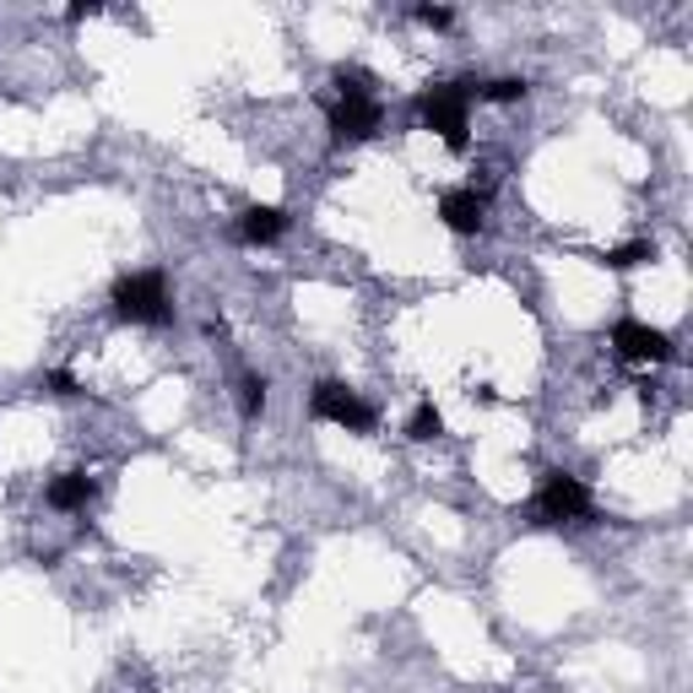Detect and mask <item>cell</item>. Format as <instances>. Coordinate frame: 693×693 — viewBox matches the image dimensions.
Segmentation results:
<instances>
[{
  "label": "cell",
  "mask_w": 693,
  "mask_h": 693,
  "mask_svg": "<svg viewBox=\"0 0 693 693\" xmlns=\"http://www.w3.org/2000/svg\"><path fill=\"white\" fill-rule=\"evenodd\" d=\"M109 304H115V315L130 320V326H168L174 320V298H168V277L152 266V271H130L115 283L109 293Z\"/></svg>",
  "instance_id": "6da1fadb"
},
{
  "label": "cell",
  "mask_w": 693,
  "mask_h": 693,
  "mask_svg": "<svg viewBox=\"0 0 693 693\" xmlns=\"http://www.w3.org/2000/svg\"><path fill=\"white\" fill-rule=\"evenodd\" d=\"M477 98V82H439L417 98L423 130H439L449 147H466V103Z\"/></svg>",
  "instance_id": "7a4b0ae2"
},
{
  "label": "cell",
  "mask_w": 693,
  "mask_h": 693,
  "mask_svg": "<svg viewBox=\"0 0 693 693\" xmlns=\"http://www.w3.org/2000/svg\"><path fill=\"white\" fill-rule=\"evenodd\" d=\"M585 515H591V488L574 472H547L536 498H531V521L536 526H564V521H585Z\"/></svg>",
  "instance_id": "3957f363"
},
{
  "label": "cell",
  "mask_w": 693,
  "mask_h": 693,
  "mask_svg": "<svg viewBox=\"0 0 693 693\" xmlns=\"http://www.w3.org/2000/svg\"><path fill=\"white\" fill-rule=\"evenodd\" d=\"M309 412H315L320 423L347 428V434H368V428H374V407H368L358 390H347L341 379H320L315 396H309Z\"/></svg>",
  "instance_id": "277c9868"
},
{
  "label": "cell",
  "mask_w": 693,
  "mask_h": 693,
  "mask_svg": "<svg viewBox=\"0 0 693 693\" xmlns=\"http://www.w3.org/2000/svg\"><path fill=\"white\" fill-rule=\"evenodd\" d=\"M612 353L623 364H666L672 358V336L645 326V320H617L612 326Z\"/></svg>",
  "instance_id": "5b68a950"
},
{
  "label": "cell",
  "mask_w": 693,
  "mask_h": 693,
  "mask_svg": "<svg viewBox=\"0 0 693 693\" xmlns=\"http://www.w3.org/2000/svg\"><path fill=\"white\" fill-rule=\"evenodd\" d=\"M374 130H379L374 92H341L336 109H330V136H336V141H368Z\"/></svg>",
  "instance_id": "8992f818"
},
{
  "label": "cell",
  "mask_w": 693,
  "mask_h": 693,
  "mask_svg": "<svg viewBox=\"0 0 693 693\" xmlns=\"http://www.w3.org/2000/svg\"><path fill=\"white\" fill-rule=\"evenodd\" d=\"M439 217H445L449 234H483L488 201H483L477 190H445V196H439Z\"/></svg>",
  "instance_id": "52a82bcc"
},
{
  "label": "cell",
  "mask_w": 693,
  "mask_h": 693,
  "mask_svg": "<svg viewBox=\"0 0 693 693\" xmlns=\"http://www.w3.org/2000/svg\"><path fill=\"white\" fill-rule=\"evenodd\" d=\"M283 234H287L283 206H245L239 222H234V239H239V245H277Z\"/></svg>",
  "instance_id": "ba28073f"
},
{
  "label": "cell",
  "mask_w": 693,
  "mask_h": 693,
  "mask_svg": "<svg viewBox=\"0 0 693 693\" xmlns=\"http://www.w3.org/2000/svg\"><path fill=\"white\" fill-rule=\"evenodd\" d=\"M92 493H98V483H92L87 472H66V477H55V483H49V509L77 515V509L92 504Z\"/></svg>",
  "instance_id": "9c48e42d"
},
{
  "label": "cell",
  "mask_w": 693,
  "mask_h": 693,
  "mask_svg": "<svg viewBox=\"0 0 693 693\" xmlns=\"http://www.w3.org/2000/svg\"><path fill=\"white\" fill-rule=\"evenodd\" d=\"M439 434H445V417H439V407H434V402H423V407L407 417V439L428 445V439H439Z\"/></svg>",
  "instance_id": "30bf717a"
},
{
  "label": "cell",
  "mask_w": 693,
  "mask_h": 693,
  "mask_svg": "<svg viewBox=\"0 0 693 693\" xmlns=\"http://www.w3.org/2000/svg\"><path fill=\"white\" fill-rule=\"evenodd\" d=\"M531 92L526 77H493V82H477V98H488V103H521Z\"/></svg>",
  "instance_id": "8fae6325"
},
{
  "label": "cell",
  "mask_w": 693,
  "mask_h": 693,
  "mask_svg": "<svg viewBox=\"0 0 693 693\" xmlns=\"http://www.w3.org/2000/svg\"><path fill=\"white\" fill-rule=\"evenodd\" d=\"M612 271H634V266H645V260H655V245L651 239H634V245H617V249H607L602 255Z\"/></svg>",
  "instance_id": "7c38bea8"
},
{
  "label": "cell",
  "mask_w": 693,
  "mask_h": 693,
  "mask_svg": "<svg viewBox=\"0 0 693 693\" xmlns=\"http://www.w3.org/2000/svg\"><path fill=\"white\" fill-rule=\"evenodd\" d=\"M260 407H266V379H260V374H245V379H239V412H245V417H260Z\"/></svg>",
  "instance_id": "4fadbf2b"
},
{
  "label": "cell",
  "mask_w": 693,
  "mask_h": 693,
  "mask_svg": "<svg viewBox=\"0 0 693 693\" xmlns=\"http://www.w3.org/2000/svg\"><path fill=\"white\" fill-rule=\"evenodd\" d=\"M336 87H341V92H368L374 77H368L364 66H336Z\"/></svg>",
  "instance_id": "5bb4252c"
},
{
  "label": "cell",
  "mask_w": 693,
  "mask_h": 693,
  "mask_svg": "<svg viewBox=\"0 0 693 693\" xmlns=\"http://www.w3.org/2000/svg\"><path fill=\"white\" fill-rule=\"evenodd\" d=\"M412 17H417V22H428V28H449V22H455V11H449V6H417Z\"/></svg>",
  "instance_id": "9a60e30c"
},
{
  "label": "cell",
  "mask_w": 693,
  "mask_h": 693,
  "mask_svg": "<svg viewBox=\"0 0 693 693\" xmlns=\"http://www.w3.org/2000/svg\"><path fill=\"white\" fill-rule=\"evenodd\" d=\"M49 390H55V396H77L82 385H77V379H71L66 368H55V374H49Z\"/></svg>",
  "instance_id": "2e32d148"
}]
</instances>
